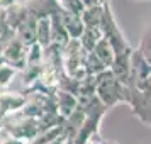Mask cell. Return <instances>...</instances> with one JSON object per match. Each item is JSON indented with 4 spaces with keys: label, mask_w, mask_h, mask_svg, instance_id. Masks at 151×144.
Listing matches in <instances>:
<instances>
[{
    "label": "cell",
    "mask_w": 151,
    "mask_h": 144,
    "mask_svg": "<svg viewBox=\"0 0 151 144\" xmlns=\"http://www.w3.org/2000/svg\"><path fill=\"white\" fill-rule=\"evenodd\" d=\"M97 97L109 109H112L117 103H129L131 88L119 82L112 69L107 68L100 75H97Z\"/></svg>",
    "instance_id": "obj_1"
},
{
    "label": "cell",
    "mask_w": 151,
    "mask_h": 144,
    "mask_svg": "<svg viewBox=\"0 0 151 144\" xmlns=\"http://www.w3.org/2000/svg\"><path fill=\"white\" fill-rule=\"evenodd\" d=\"M85 107V120H83L82 129L78 130V134L73 139V144H85L93 134H99L100 132V122H102V117L107 114L109 107L99 98V97H93Z\"/></svg>",
    "instance_id": "obj_2"
},
{
    "label": "cell",
    "mask_w": 151,
    "mask_h": 144,
    "mask_svg": "<svg viewBox=\"0 0 151 144\" xmlns=\"http://www.w3.org/2000/svg\"><path fill=\"white\" fill-rule=\"evenodd\" d=\"M102 32H104V37L114 46L116 49V54L119 53H124L131 48L127 39L124 37L122 31H121V26L117 24L116 17H114V12H112V7H110V2L104 4V17H102Z\"/></svg>",
    "instance_id": "obj_3"
},
{
    "label": "cell",
    "mask_w": 151,
    "mask_h": 144,
    "mask_svg": "<svg viewBox=\"0 0 151 144\" xmlns=\"http://www.w3.org/2000/svg\"><path fill=\"white\" fill-rule=\"evenodd\" d=\"M2 53H4L5 63L12 64L19 71L26 68V64H27V44L22 42L17 36H14L7 44L2 46Z\"/></svg>",
    "instance_id": "obj_4"
},
{
    "label": "cell",
    "mask_w": 151,
    "mask_h": 144,
    "mask_svg": "<svg viewBox=\"0 0 151 144\" xmlns=\"http://www.w3.org/2000/svg\"><path fill=\"white\" fill-rule=\"evenodd\" d=\"M127 105L132 109V114L141 122L151 127V93H146L137 87H134V88H131V97Z\"/></svg>",
    "instance_id": "obj_5"
},
{
    "label": "cell",
    "mask_w": 151,
    "mask_h": 144,
    "mask_svg": "<svg viewBox=\"0 0 151 144\" xmlns=\"http://www.w3.org/2000/svg\"><path fill=\"white\" fill-rule=\"evenodd\" d=\"M131 56H132V48H129L124 53L116 54V59L112 63V73L116 75V78L119 82H122L126 87L134 88V83H132V64H131Z\"/></svg>",
    "instance_id": "obj_6"
},
{
    "label": "cell",
    "mask_w": 151,
    "mask_h": 144,
    "mask_svg": "<svg viewBox=\"0 0 151 144\" xmlns=\"http://www.w3.org/2000/svg\"><path fill=\"white\" fill-rule=\"evenodd\" d=\"M27 97L19 92H0V119H7L26 105Z\"/></svg>",
    "instance_id": "obj_7"
},
{
    "label": "cell",
    "mask_w": 151,
    "mask_h": 144,
    "mask_svg": "<svg viewBox=\"0 0 151 144\" xmlns=\"http://www.w3.org/2000/svg\"><path fill=\"white\" fill-rule=\"evenodd\" d=\"M131 64H132V83H134V87H137L143 80H146L151 75V63L143 54V51L137 48L132 49Z\"/></svg>",
    "instance_id": "obj_8"
},
{
    "label": "cell",
    "mask_w": 151,
    "mask_h": 144,
    "mask_svg": "<svg viewBox=\"0 0 151 144\" xmlns=\"http://www.w3.org/2000/svg\"><path fill=\"white\" fill-rule=\"evenodd\" d=\"M26 7L29 9V14L41 19V17H49L60 10V4L58 0H27Z\"/></svg>",
    "instance_id": "obj_9"
},
{
    "label": "cell",
    "mask_w": 151,
    "mask_h": 144,
    "mask_svg": "<svg viewBox=\"0 0 151 144\" xmlns=\"http://www.w3.org/2000/svg\"><path fill=\"white\" fill-rule=\"evenodd\" d=\"M55 100H56V107H58V112L61 114L65 119L71 114V112H75L78 109V97L75 93H70V92H65V90H56L55 93Z\"/></svg>",
    "instance_id": "obj_10"
},
{
    "label": "cell",
    "mask_w": 151,
    "mask_h": 144,
    "mask_svg": "<svg viewBox=\"0 0 151 144\" xmlns=\"http://www.w3.org/2000/svg\"><path fill=\"white\" fill-rule=\"evenodd\" d=\"M61 21L70 37L71 39H80V36L85 31V24H83L80 14H73V12H68V10L61 9Z\"/></svg>",
    "instance_id": "obj_11"
},
{
    "label": "cell",
    "mask_w": 151,
    "mask_h": 144,
    "mask_svg": "<svg viewBox=\"0 0 151 144\" xmlns=\"http://www.w3.org/2000/svg\"><path fill=\"white\" fill-rule=\"evenodd\" d=\"M29 15L31 14H29V9L26 7V4L22 5V4H17V2H15L14 5H10V7L5 9L7 24H9V27L12 29V31H17L24 22L27 21Z\"/></svg>",
    "instance_id": "obj_12"
},
{
    "label": "cell",
    "mask_w": 151,
    "mask_h": 144,
    "mask_svg": "<svg viewBox=\"0 0 151 144\" xmlns=\"http://www.w3.org/2000/svg\"><path fill=\"white\" fill-rule=\"evenodd\" d=\"M15 36H17L22 42H26L27 46H31L32 42H37V39H36V37H37V17L29 15L27 21L15 31Z\"/></svg>",
    "instance_id": "obj_13"
},
{
    "label": "cell",
    "mask_w": 151,
    "mask_h": 144,
    "mask_svg": "<svg viewBox=\"0 0 151 144\" xmlns=\"http://www.w3.org/2000/svg\"><path fill=\"white\" fill-rule=\"evenodd\" d=\"M95 95H97V76L87 75L85 78L80 80L78 102H80V105H87Z\"/></svg>",
    "instance_id": "obj_14"
},
{
    "label": "cell",
    "mask_w": 151,
    "mask_h": 144,
    "mask_svg": "<svg viewBox=\"0 0 151 144\" xmlns=\"http://www.w3.org/2000/svg\"><path fill=\"white\" fill-rule=\"evenodd\" d=\"M82 17L85 27H100L104 17V5H88L82 10Z\"/></svg>",
    "instance_id": "obj_15"
},
{
    "label": "cell",
    "mask_w": 151,
    "mask_h": 144,
    "mask_svg": "<svg viewBox=\"0 0 151 144\" xmlns=\"http://www.w3.org/2000/svg\"><path fill=\"white\" fill-rule=\"evenodd\" d=\"M93 53L107 64V68H110L112 63H114V59H116V49H114V46H112L105 37H102L100 41L97 42V46L93 48Z\"/></svg>",
    "instance_id": "obj_16"
},
{
    "label": "cell",
    "mask_w": 151,
    "mask_h": 144,
    "mask_svg": "<svg viewBox=\"0 0 151 144\" xmlns=\"http://www.w3.org/2000/svg\"><path fill=\"white\" fill-rule=\"evenodd\" d=\"M104 37L102 27H85L83 34L80 36V42L87 51H93V48L97 46V42Z\"/></svg>",
    "instance_id": "obj_17"
},
{
    "label": "cell",
    "mask_w": 151,
    "mask_h": 144,
    "mask_svg": "<svg viewBox=\"0 0 151 144\" xmlns=\"http://www.w3.org/2000/svg\"><path fill=\"white\" fill-rule=\"evenodd\" d=\"M37 42L48 48L53 42V31H51V19L49 17H41L37 19Z\"/></svg>",
    "instance_id": "obj_18"
},
{
    "label": "cell",
    "mask_w": 151,
    "mask_h": 144,
    "mask_svg": "<svg viewBox=\"0 0 151 144\" xmlns=\"http://www.w3.org/2000/svg\"><path fill=\"white\" fill-rule=\"evenodd\" d=\"M61 136H63V125H56V127H51V129L41 130L29 144H51Z\"/></svg>",
    "instance_id": "obj_19"
},
{
    "label": "cell",
    "mask_w": 151,
    "mask_h": 144,
    "mask_svg": "<svg viewBox=\"0 0 151 144\" xmlns=\"http://www.w3.org/2000/svg\"><path fill=\"white\" fill-rule=\"evenodd\" d=\"M85 69H87L88 75L97 76V75H100L102 71L107 69V64H105L93 51H88V54H87V58H85Z\"/></svg>",
    "instance_id": "obj_20"
},
{
    "label": "cell",
    "mask_w": 151,
    "mask_h": 144,
    "mask_svg": "<svg viewBox=\"0 0 151 144\" xmlns=\"http://www.w3.org/2000/svg\"><path fill=\"white\" fill-rule=\"evenodd\" d=\"M39 63H44V46H41L39 42H32L31 46H27V64Z\"/></svg>",
    "instance_id": "obj_21"
},
{
    "label": "cell",
    "mask_w": 151,
    "mask_h": 144,
    "mask_svg": "<svg viewBox=\"0 0 151 144\" xmlns=\"http://www.w3.org/2000/svg\"><path fill=\"white\" fill-rule=\"evenodd\" d=\"M17 71H19V69L14 68V66L9 64V63H4V64L0 66V90L7 88L9 85L12 83V80H14V76H15Z\"/></svg>",
    "instance_id": "obj_22"
},
{
    "label": "cell",
    "mask_w": 151,
    "mask_h": 144,
    "mask_svg": "<svg viewBox=\"0 0 151 144\" xmlns=\"http://www.w3.org/2000/svg\"><path fill=\"white\" fill-rule=\"evenodd\" d=\"M60 7L68 10V12H73V14H82V10L85 9V4L83 0H58Z\"/></svg>",
    "instance_id": "obj_23"
},
{
    "label": "cell",
    "mask_w": 151,
    "mask_h": 144,
    "mask_svg": "<svg viewBox=\"0 0 151 144\" xmlns=\"http://www.w3.org/2000/svg\"><path fill=\"white\" fill-rule=\"evenodd\" d=\"M139 49L143 51V54L148 58V61L151 63V24L148 26V29L144 31L143 39H141V44H139Z\"/></svg>",
    "instance_id": "obj_24"
},
{
    "label": "cell",
    "mask_w": 151,
    "mask_h": 144,
    "mask_svg": "<svg viewBox=\"0 0 151 144\" xmlns=\"http://www.w3.org/2000/svg\"><path fill=\"white\" fill-rule=\"evenodd\" d=\"M137 88L143 90V92H146V93H151V75L146 78V80H143V82L137 85Z\"/></svg>",
    "instance_id": "obj_25"
},
{
    "label": "cell",
    "mask_w": 151,
    "mask_h": 144,
    "mask_svg": "<svg viewBox=\"0 0 151 144\" xmlns=\"http://www.w3.org/2000/svg\"><path fill=\"white\" fill-rule=\"evenodd\" d=\"M107 2H110V0H83L85 7H88V5H104Z\"/></svg>",
    "instance_id": "obj_26"
},
{
    "label": "cell",
    "mask_w": 151,
    "mask_h": 144,
    "mask_svg": "<svg viewBox=\"0 0 151 144\" xmlns=\"http://www.w3.org/2000/svg\"><path fill=\"white\" fill-rule=\"evenodd\" d=\"M17 0H0V9H7L10 5H14Z\"/></svg>",
    "instance_id": "obj_27"
},
{
    "label": "cell",
    "mask_w": 151,
    "mask_h": 144,
    "mask_svg": "<svg viewBox=\"0 0 151 144\" xmlns=\"http://www.w3.org/2000/svg\"><path fill=\"white\" fill-rule=\"evenodd\" d=\"M5 63V58H4V53H2V48H0V66Z\"/></svg>",
    "instance_id": "obj_28"
},
{
    "label": "cell",
    "mask_w": 151,
    "mask_h": 144,
    "mask_svg": "<svg viewBox=\"0 0 151 144\" xmlns=\"http://www.w3.org/2000/svg\"><path fill=\"white\" fill-rule=\"evenodd\" d=\"M102 144H119V143H116V141H102Z\"/></svg>",
    "instance_id": "obj_29"
},
{
    "label": "cell",
    "mask_w": 151,
    "mask_h": 144,
    "mask_svg": "<svg viewBox=\"0 0 151 144\" xmlns=\"http://www.w3.org/2000/svg\"><path fill=\"white\" fill-rule=\"evenodd\" d=\"M2 127H4V119H0V130H2Z\"/></svg>",
    "instance_id": "obj_30"
}]
</instances>
